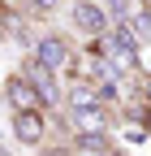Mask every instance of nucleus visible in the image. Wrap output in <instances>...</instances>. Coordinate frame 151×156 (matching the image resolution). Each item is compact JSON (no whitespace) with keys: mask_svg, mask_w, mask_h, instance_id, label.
<instances>
[{"mask_svg":"<svg viewBox=\"0 0 151 156\" xmlns=\"http://www.w3.org/2000/svg\"><path fill=\"white\" fill-rule=\"evenodd\" d=\"M22 74L35 83V91H39V104H56V100H61V87H56V69H48L43 61H35V56H30V61L22 65Z\"/></svg>","mask_w":151,"mask_h":156,"instance_id":"obj_4","label":"nucleus"},{"mask_svg":"<svg viewBox=\"0 0 151 156\" xmlns=\"http://www.w3.org/2000/svg\"><path fill=\"white\" fill-rule=\"evenodd\" d=\"M69 126H73V130H112V113H108V104H99V100L73 104V108H69Z\"/></svg>","mask_w":151,"mask_h":156,"instance_id":"obj_3","label":"nucleus"},{"mask_svg":"<svg viewBox=\"0 0 151 156\" xmlns=\"http://www.w3.org/2000/svg\"><path fill=\"white\" fill-rule=\"evenodd\" d=\"M73 26H78V35H86V39H95V35H108V26H112V17H108V9L104 5H95V0H73Z\"/></svg>","mask_w":151,"mask_h":156,"instance_id":"obj_2","label":"nucleus"},{"mask_svg":"<svg viewBox=\"0 0 151 156\" xmlns=\"http://www.w3.org/2000/svg\"><path fill=\"white\" fill-rule=\"evenodd\" d=\"M35 61H43L48 69L61 74L65 61H69V44H65V39H56V35H43L39 44H35Z\"/></svg>","mask_w":151,"mask_h":156,"instance_id":"obj_5","label":"nucleus"},{"mask_svg":"<svg viewBox=\"0 0 151 156\" xmlns=\"http://www.w3.org/2000/svg\"><path fill=\"white\" fill-rule=\"evenodd\" d=\"M147 126H151V117H147Z\"/></svg>","mask_w":151,"mask_h":156,"instance_id":"obj_14","label":"nucleus"},{"mask_svg":"<svg viewBox=\"0 0 151 156\" xmlns=\"http://www.w3.org/2000/svg\"><path fill=\"white\" fill-rule=\"evenodd\" d=\"M121 130H125V139H129V143H147V139H151V126H147V117H138V113H125Z\"/></svg>","mask_w":151,"mask_h":156,"instance_id":"obj_8","label":"nucleus"},{"mask_svg":"<svg viewBox=\"0 0 151 156\" xmlns=\"http://www.w3.org/2000/svg\"><path fill=\"white\" fill-rule=\"evenodd\" d=\"M108 17H112V22H129V13H134V0H108Z\"/></svg>","mask_w":151,"mask_h":156,"instance_id":"obj_9","label":"nucleus"},{"mask_svg":"<svg viewBox=\"0 0 151 156\" xmlns=\"http://www.w3.org/2000/svg\"><path fill=\"white\" fill-rule=\"evenodd\" d=\"M26 5H30L35 13H56V5H61V0H26Z\"/></svg>","mask_w":151,"mask_h":156,"instance_id":"obj_10","label":"nucleus"},{"mask_svg":"<svg viewBox=\"0 0 151 156\" xmlns=\"http://www.w3.org/2000/svg\"><path fill=\"white\" fill-rule=\"evenodd\" d=\"M73 152H117L108 130H73Z\"/></svg>","mask_w":151,"mask_h":156,"instance_id":"obj_7","label":"nucleus"},{"mask_svg":"<svg viewBox=\"0 0 151 156\" xmlns=\"http://www.w3.org/2000/svg\"><path fill=\"white\" fill-rule=\"evenodd\" d=\"M43 134H48V117H43L39 104L35 108H13V139L22 147H39Z\"/></svg>","mask_w":151,"mask_h":156,"instance_id":"obj_1","label":"nucleus"},{"mask_svg":"<svg viewBox=\"0 0 151 156\" xmlns=\"http://www.w3.org/2000/svg\"><path fill=\"white\" fill-rule=\"evenodd\" d=\"M138 91H143V100L151 104V74H143V78H138Z\"/></svg>","mask_w":151,"mask_h":156,"instance_id":"obj_11","label":"nucleus"},{"mask_svg":"<svg viewBox=\"0 0 151 156\" xmlns=\"http://www.w3.org/2000/svg\"><path fill=\"white\" fill-rule=\"evenodd\" d=\"M143 9H151V0H143Z\"/></svg>","mask_w":151,"mask_h":156,"instance_id":"obj_12","label":"nucleus"},{"mask_svg":"<svg viewBox=\"0 0 151 156\" xmlns=\"http://www.w3.org/2000/svg\"><path fill=\"white\" fill-rule=\"evenodd\" d=\"M0 13H5V0H0Z\"/></svg>","mask_w":151,"mask_h":156,"instance_id":"obj_13","label":"nucleus"},{"mask_svg":"<svg viewBox=\"0 0 151 156\" xmlns=\"http://www.w3.org/2000/svg\"><path fill=\"white\" fill-rule=\"evenodd\" d=\"M5 100H9V108H35L39 104V91H35V83L26 74H13L5 83Z\"/></svg>","mask_w":151,"mask_h":156,"instance_id":"obj_6","label":"nucleus"}]
</instances>
